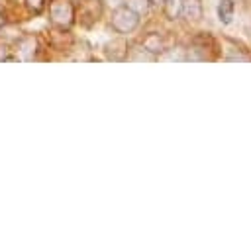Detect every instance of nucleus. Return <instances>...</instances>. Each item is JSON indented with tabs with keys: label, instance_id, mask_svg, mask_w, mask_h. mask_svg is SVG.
<instances>
[{
	"label": "nucleus",
	"instance_id": "obj_9",
	"mask_svg": "<svg viewBox=\"0 0 251 249\" xmlns=\"http://www.w3.org/2000/svg\"><path fill=\"white\" fill-rule=\"evenodd\" d=\"M161 6H163V14H165V18L171 20V22L178 20L180 14H182V0H165Z\"/></svg>",
	"mask_w": 251,
	"mask_h": 249
},
{
	"label": "nucleus",
	"instance_id": "obj_2",
	"mask_svg": "<svg viewBox=\"0 0 251 249\" xmlns=\"http://www.w3.org/2000/svg\"><path fill=\"white\" fill-rule=\"evenodd\" d=\"M76 12L71 0H51L49 4V22L59 29H69L75 24Z\"/></svg>",
	"mask_w": 251,
	"mask_h": 249
},
{
	"label": "nucleus",
	"instance_id": "obj_5",
	"mask_svg": "<svg viewBox=\"0 0 251 249\" xmlns=\"http://www.w3.org/2000/svg\"><path fill=\"white\" fill-rule=\"evenodd\" d=\"M102 14V0H82L80 2V18H88L86 25L98 22Z\"/></svg>",
	"mask_w": 251,
	"mask_h": 249
},
{
	"label": "nucleus",
	"instance_id": "obj_4",
	"mask_svg": "<svg viewBox=\"0 0 251 249\" xmlns=\"http://www.w3.org/2000/svg\"><path fill=\"white\" fill-rule=\"evenodd\" d=\"M16 51L24 61H31L37 53V39L33 35H24L16 41Z\"/></svg>",
	"mask_w": 251,
	"mask_h": 249
},
{
	"label": "nucleus",
	"instance_id": "obj_14",
	"mask_svg": "<svg viewBox=\"0 0 251 249\" xmlns=\"http://www.w3.org/2000/svg\"><path fill=\"white\" fill-rule=\"evenodd\" d=\"M147 2H149L151 6H159V4H163L165 0H147Z\"/></svg>",
	"mask_w": 251,
	"mask_h": 249
},
{
	"label": "nucleus",
	"instance_id": "obj_12",
	"mask_svg": "<svg viewBox=\"0 0 251 249\" xmlns=\"http://www.w3.org/2000/svg\"><path fill=\"white\" fill-rule=\"evenodd\" d=\"M102 2H106V4H110V6H114V8H116V6H120L124 0H102Z\"/></svg>",
	"mask_w": 251,
	"mask_h": 249
},
{
	"label": "nucleus",
	"instance_id": "obj_13",
	"mask_svg": "<svg viewBox=\"0 0 251 249\" xmlns=\"http://www.w3.org/2000/svg\"><path fill=\"white\" fill-rule=\"evenodd\" d=\"M4 25H6V16H4L2 12H0V29H2Z\"/></svg>",
	"mask_w": 251,
	"mask_h": 249
},
{
	"label": "nucleus",
	"instance_id": "obj_6",
	"mask_svg": "<svg viewBox=\"0 0 251 249\" xmlns=\"http://www.w3.org/2000/svg\"><path fill=\"white\" fill-rule=\"evenodd\" d=\"M204 14L202 0H182V18L186 22H200Z\"/></svg>",
	"mask_w": 251,
	"mask_h": 249
},
{
	"label": "nucleus",
	"instance_id": "obj_10",
	"mask_svg": "<svg viewBox=\"0 0 251 249\" xmlns=\"http://www.w3.org/2000/svg\"><path fill=\"white\" fill-rule=\"evenodd\" d=\"M24 2L29 8V12H33V14H39L45 8V0H24Z\"/></svg>",
	"mask_w": 251,
	"mask_h": 249
},
{
	"label": "nucleus",
	"instance_id": "obj_3",
	"mask_svg": "<svg viewBox=\"0 0 251 249\" xmlns=\"http://www.w3.org/2000/svg\"><path fill=\"white\" fill-rule=\"evenodd\" d=\"M141 49H145L149 55L153 57H159L167 51V41H165V35L159 33V31H149L143 35L141 39Z\"/></svg>",
	"mask_w": 251,
	"mask_h": 249
},
{
	"label": "nucleus",
	"instance_id": "obj_11",
	"mask_svg": "<svg viewBox=\"0 0 251 249\" xmlns=\"http://www.w3.org/2000/svg\"><path fill=\"white\" fill-rule=\"evenodd\" d=\"M16 57L12 55V49H8V45L0 43V61H14Z\"/></svg>",
	"mask_w": 251,
	"mask_h": 249
},
{
	"label": "nucleus",
	"instance_id": "obj_15",
	"mask_svg": "<svg viewBox=\"0 0 251 249\" xmlns=\"http://www.w3.org/2000/svg\"><path fill=\"white\" fill-rule=\"evenodd\" d=\"M0 6H2V0H0Z\"/></svg>",
	"mask_w": 251,
	"mask_h": 249
},
{
	"label": "nucleus",
	"instance_id": "obj_8",
	"mask_svg": "<svg viewBox=\"0 0 251 249\" xmlns=\"http://www.w3.org/2000/svg\"><path fill=\"white\" fill-rule=\"evenodd\" d=\"M235 16V2L233 0H220L218 2V20L224 25H229Z\"/></svg>",
	"mask_w": 251,
	"mask_h": 249
},
{
	"label": "nucleus",
	"instance_id": "obj_7",
	"mask_svg": "<svg viewBox=\"0 0 251 249\" xmlns=\"http://www.w3.org/2000/svg\"><path fill=\"white\" fill-rule=\"evenodd\" d=\"M106 57L110 59V61H124L126 57H127V43L124 41V39H114V41H110L108 45H106Z\"/></svg>",
	"mask_w": 251,
	"mask_h": 249
},
{
	"label": "nucleus",
	"instance_id": "obj_1",
	"mask_svg": "<svg viewBox=\"0 0 251 249\" xmlns=\"http://www.w3.org/2000/svg\"><path fill=\"white\" fill-rule=\"evenodd\" d=\"M139 20H141V14H137L133 8H129L127 4H120L114 8L112 12V18H110V25L116 33L120 35H127L131 31L137 29L139 25Z\"/></svg>",
	"mask_w": 251,
	"mask_h": 249
}]
</instances>
